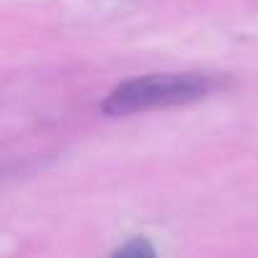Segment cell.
I'll use <instances>...</instances> for the list:
<instances>
[{"label": "cell", "mask_w": 258, "mask_h": 258, "mask_svg": "<svg viewBox=\"0 0 258 258\" xmlns=\"http://www.w3.org/2000/svg\"><path fill=\"white\" fill-rule=\"evenodd\" d=\"M213 89L215 81L205 74H152L116 86L104 99L101 109L111 116L160 109V106L165 109V106L198 101Z\"/></svg>", "instance_id": "obj_1"}, {"label": "cell", "mask_w": 258, "mask_h": 258, "mask_svg": "<svg viewBox=\"0 0 258 258\" xmlns=\"http://www.w3.org/2000/svg\"><path fill=\"white\" fill-rule=\"evenodd\" d=\"M116 255H135V258H142V255H155V250L147 245V240H142V238H135L129 245H124V248H119L116 250Z\"/></svg>", "instance_id": "obj_2"}]
</instances>
